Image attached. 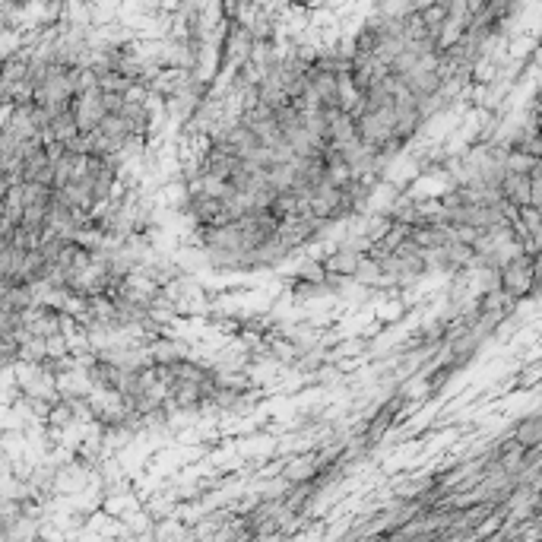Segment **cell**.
<instances>
[{"mask_svg":"<svg viewBox=\"0 0 542 542\" xmlns=\"http://www.w3.org/2000/svg\"><path fill=\"white\" fill-rule=\"evenodd\" d=\"M254 51V32H251V23H229L226 26V35H222V70H235L248 61V54Z\"/></svg>","mask_w":542,"mask_h":542,"instance_id":"6da1fadb","label":"cell"},{"mask_svg":"<svg viewBox=\"0 0 542 542\" xmlns=\"http://www.w3.org/2000/svg\"><path fill=\"white\" fill-rule=\"evenodd\" d=\"M536 279V257L533 251L527 254H514L501 264V289L508 295H520L527 286H533Z\"/></svg>","mask_w":542,"mask_h":542,"instance_id":"7a4b0ae2","label":"cell"},{"mask_svg":"<svg viewBox=\"0 0 542 542\" xmlns=\"http://www.w3.org/2000/svg\"><path fill=\"white\" fill-rule=\"evenodd\" d=\"M324 273L330 279H343V276H355V273H362L365 267V251H355V248H340V251H333L327 260H324Z\"/></svg>","mask_w":542,"mask_h":542,"instance_id":"3957f363","label":"cell"},{"mask_svg":"<svg viewBox=\"0 0 542 542\" xmlns=\"http://www.w3.org/2000/svg\"><path fill=\"white\" fill-rule=\"evenodd\" d=\"M539 438H542V432H539V416H527L523 422H517L511 441L520 447V451H536V447H539Z\"/></svg>","mask_w":542,"mask_h":542,"instance_id":"277c9868","label":"cell"},{"mask_svg":"<svg viewBox=\"0 0 542 542\" xmlns=\"http://www.w3.org/2000/svg\"><path fill=\"white\" fill-rule=\"evenodd\" d=\"M7 26V13L4 10H0V29H4Z\"/></svg>","mask_w":542,"mask_h":542,"instance_id":"5b68a950","label":"cell"}]
</instances>
